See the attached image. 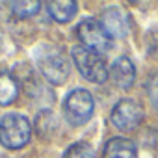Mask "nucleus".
<instances>
[{"label": "nucleus", "mask_w": 158, "mask_h": 158, "mask_svg": "<svg viewBox=\"0 0 158 158\" xmlns=\"http://www.w3.org/2000/svg\"><path fill=\"white\" fill-rule=\"evenodd\" d=\"M35 61L41 74L54 86H61L67 82L71 65L67 56L54 45H39L35 48Z\"/></svg>", "instance_id": "obj_1"}, {"label": "nucleus", "mask_w": 158, "mask_h": 158, "mask_svg": "<svg viewBox=\"0 0 158 158\" xmlns=\"http://www.w3.org/2000/svg\"><path fill=\"white\" fill-rule=\"evenodd\" d=\"M30 123L24 115L11 112L0 119V143L8 149H21L30 141Z\"/></svg>", "instance_id": "obj_2"}, {"label": "nucleus", "mask_w": 158, "mask_h": 158, "mask_svg": "<svg viewBox=\"0 0 158 158\" xmlns=\"http://www.w3.org/2000/svg\"><path fill=\"white\" fill-rule=\"evenodd\" d=\"M71 54H73V61H74L76 69L80 71V74L84 78H88L91 82H97V84H102L108 80L110 71L99 52L89 50L86 47H74L71 50Z\"/></svg>", "instance_id": "obj_3"}, {"label": "nucleus", "mask_w": 158, "mask_h": 158, "mask_svg": "<svg viewBox=\"0 0 158 158\" xmlns=\"http://www.w3.org/2000/svg\"><path fill=\"white\" fill-rule=\"evenodd\" d=\"M93 108H95L93 97L86 89H73L65 97V102H63L65 117L74 127L86 125L91 119V115H93Z\"/></svg>", "instance_id": "obj_4"}, {"label": "nucleus", "mask_w": 158, "mask_h": 158, "mask_svg": "<svg viewBox=\"0 0 158 158\" xmlns=\"http://www.w3.org/2000/svg\"><path fill=\"white\" fill-rule=\"evenodd\" d=\"M143 119V106L136 99H121L110 115L112 125L117 130H136Z\"/></svg>", "instance_id": "obj_5"}, {"label": "nucleus", "mask_w": 158, "mask_h": 158, "mask_svg": "<svg viewBox=\"0 0 158 158\" xmlns=\"http://www.w3.org/2000/svg\"><path fill=\"white\" fill-rule=\"evenodd\" d=\"M80 41L84 43L86 48L95 50V52H106L112 47V37L110 34L104 30L102 23L95 21V19H84L80 24H78L76 30Z\"/></svg>", "instance_id": "obj_6"}, {"label": "nucleus", "mask_w": 158, "mask_h": 158, "mask_svg": "<svg viewBox=\"0 0 158 158\" xmlns=\"http://www.w3.org/2000/svg\"><path fill=\"white\" fill-rule=\"evenodd\" d=\"M102 26L104 30L110 34V37H125L130 30V24H128V15L121 10V8H108L104 11V17H102Z\"/></svg>", "instance_id": "obj_7"}, {"label": "nucleus", "mask_w": 158, "mask_h": 158, "mask_svg": "<svg viewBox=\"0 0 158 158\" xmlns=\"http://www.w3.org/2000/svg\"><path fill=\"white\" fill-rule=\"evenodd\" d=\"M110 78H112V82H114L119 89H128V88L134 84V78H136L134 63H132L127 56L117 58V60L112 63Z\"/></svg>", "instance_id": "obj_8"}, {"label": "nucleus", "mask_w": 158, "mask_h": 158, "mask_svg": "<svg viewBox=\"0 0 158 158\" xmlns=\"http://www.w3.org/2000/svg\"><path fill=\"white\" fill-rule=\"evenodd\" d=\"M102 158H136V147L130 139L112 138L104 145Z\"/></svg>", "instance_id": "obj_9"}, {"label": "nucleus", "mask_w": 158, "mask_h": 158, "mask_svg": "<svg viewBox=\"0 0 158 158\" xmlns=\"http://www.w3.org/2000/svg\"><path fill=\"white\" fill-rule=\"evenodd\" d=\"M47 8L50 17L58 23H67L76 13V2H73V0H54V2L47 4Z\"/></svg>", "instance_id": "obj_10"}, {"label": "nucleus", "mask_w": 158, "mask_h": 158, "mask_svg": "<svg viewBox=\"0 0 158 158\" xmlns=\"http://www.w3.org/2000/svg\"><path fill=\"white\" fill-rule=\"evenodd\" d=\"M19 95L17 82L10 74H0V106L11 104Z\"/></svg>", "instance_id": "obj_11"}, {"label": "nucleus", "mask_w": 158, "mask_h": 158, "mask_svg": "<svg viewBox=\"0 0 158 158\" xmlns=\"http://www.w3.org/2000/svg\"><path fill=\"white\" fill-rule=\"evenodd\" d=\"M35 128H37L39 136H43V138L52 136V132L58 128V121H56L54 114L48 112V110L41 112V114L37 115V119H35Z\"/></svg>", "instance_id": "obj_12"}, {"label": "nucleus", "mask_w": 158, "mask_h": 158, "mask_svg": "<svg viewBox=\"0 0 158 158\" xmlns=\"http://www.w3.org/2000/svg\"><path fill=\"white\" fill-rule=\"evenodd\" d=\"M10 8H11L15 17L26 19V17H32L34 13H37L41 4L35 2V0H24V2H10Z\"/></svg>", "instance_id": "obj_13"}, {"label": "nucleus", "mask_w": 158, "mask_h": 158, "mask_svg": "<svg viewBox=\"0 0 158 158\" xmlns=\"http://www.w3.org/2000/svg\"><path fill=\"white\" fill-rule=\"evenodd\" d=\"M63 158H97V154L89 143L76 141L63 152Z\"/></svg>", "instance_id": "obj_14"}, {"label": "nucleus", "mask_w": 158, "mask_h": 158, "mask_svg": "<svg viewBox=\"0 0 158 158\" xmlns=\"http://www.w3.org/2000/svg\"><path fill=\"white\" fill-rule=\"evenodd\" d=\"M147 91H149V99H151L152 106L158 110V74L151 78V82L147 86Z\"/></svg>", "instance_id": "obj_15"}]
</instances>
